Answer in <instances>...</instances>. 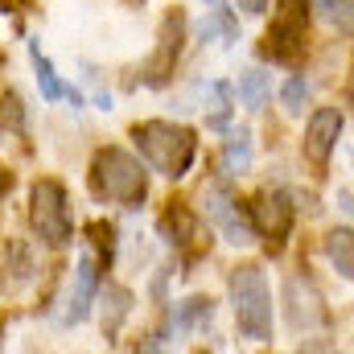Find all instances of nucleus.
<instances>
[{
    "instance_id": "obj_7",
    "label": "nucleus",
    "mask_w": 354,
    "mask_h": 354,
    "mask_svg": "<svg viewBox=\"0 0 354 354\" xmlns=\"http://www.w3.org/2000/svg\"><path fill=\"white\" fill-rule=\"evenodd\" d=\"M342 128H346V115H342V107H317L313 115H309V124H305V157L317 165V169H326L330 165V157H334V149H338V140H342Z\"/></svg>"
},
{
    "instance_id": "obj_25",
    "label": "nucleus",
    "mask_w": 354,
    "mask_h": 354,
    "mask_svg": "<svg viewBox=\"0 0 354 354\" xmlns=\"http://www.w3.org/2000/svg\"><path fill=\"white\" fill-rule=\"evenodd\" d=\"M206 4H214V0H206Z\"/></svg>"
},
{
    "instance_id": "obj_6",
    "label": "nucleus",
    "mask_w": 354,
    "mask_h": 354,
    "mask_svg": "<svg viewBox=\"0 0 354 354\" xmlns=\"http://www.w3.org/2000/svg\"><path fill=\"white\" fill-rule=\"evenodd\" d=\"M284 322H288V330H317V326H326L330 322V309H326V297H322V288L305 276V272H288L284 276Z\"/></svg>"
},
{
    "instance_id": "obj_9",
    "label": "nucleus",
    "mask_w": 354,
    "mask_h": 354,
    "mask_svg": "<svg viewBox=\"0 0 354 354\" xmlns=\"http://www.w3.org/2000/svg\"><path fill=\"white\" fill-rule=\"evenodd\" d=\"M252 227H256V235H272L276 243L292 231V214H297V206H292V198L280 189V185H264L260 194H256V202H252Z\"/></svg>"
},
{
    "instance_id": "obj_15",
    "label": "nucleus",
    "mask_w": 354,
    "mask_h": 354,
    "mask_svg": "<svg viewBox=\"0 0 354 354\" xmlns=\"http://www.w3.org/2000/svg\"><path fill=\"white\" fill-rule=\"evenodd\" d=\"M161 227H165L169 243H177V248H189V243L202 239V218L194 210H185V206H169L165 218H161Z\"/></svg>"
},
{
    "instance_id": "obj_5",
    "label": "nucleus",
    "mask_w": 354,
    "mask_h": 354,
    "mask_svg": "<svg viewBox=\"0 0 354 354\" xmlns=\"http://www.w3.org/2000/svg\"><path fill=\"white\" fill-rule=\"evenodd\" d=\"M202 218H206L210 227H218L223 239L235 243V248H252V243L260 239L256 227H252V214L239 206L231 181H210V185L202 189Z\"/></svg>"
},
{
    "instance_id": "obj_11",
    "label": "nucleus",
    "mask_w": 354,
    "mask_h": 354,
    "mask_svg": "<svg viewBox=\"0 0 354 354\" xmlns=\"http://www.w3.org/2000/svg\"><path fill=\"white\" fill-rule=\"evenodd\" d=\"M181 41H185V17L174 8V12L165 17V25H161V41H157L153 62L145 66V79H149L153 87L165 83V79L174 75V62H177V54H181Z\"/></svg>"
},
{
    "instance_id": "obj_1",
    "label": "nucleus",
    "mask_w": 354,
    "mask_h": 354,
    "mask_svg": "<svg viewBox=\"0 0 354 354\" xmlns=\"http://www.w3.org/2000/svg\"><path fill=\"white\" fill-rule=\"evenodd\" d=\"M132 145H136L145 165H153L169 181H181L189 174L194 157H198V136L185 124H174V120H145V124H136L132 128Z\"/></svg>"
},
{
    "instance_id": "obj_22",
    "label": "nucleus",
    "mask_w": 354,
    "mask_h": 354,
    "mask_svg": "<svg viewBox=\"0 0 354 354\" xmlns=\"http://www.w3.org/2000/svg\"><path fill=\"white\" fill-rule=\"evenodd\" d=\"M235 8L248 17H260V12H268V0H235Z\"/></svg>"
},
{
    "instance_id": "obj_10",
    "label": "nucleus",
    "mask_w": 354,
    "mask_h": 354,
    "mask_svg": "<svg viewBox=\"0 0 354 354\" xmlns=\"http://www.w3.org/2000/svg\"><path fill=\"white\" fill-rule=\"evenodd\" d=\"M99 260L83 252L79 256V264H75V280H71V292H66V313H62V326L71 330V326H83L91 317V309H95V301H99Z\"/></svg>"
},
{
    "instance_id": "obj_14",
    "label": "nucleus",
    "mask_w": 354,
    "mask_h": 354,
    "mask_svg": "<svg viewBox=\"0 0 354 354\" xmlns=\"http://www.w3.org/2000/svg\"><path fill=\"white\" fill-rule=\"evenodd\" d=\"M252 157H256L252 128H227V140H223V169H227V177L248 174L252 169Z\"/></svg>"
},
{
    "instance_id": "obj_16",
    "label": "nucleus",
    "mask_w": 354,
    "mask_h": 354,
    "mask_svg": "<svg viewBox=\"0 0 354 354\" xmlns=\"http://www.w3.org/2000/svg\"><path fill=\"white\" fill-rule=\"evenodd\" d=\"M235 95H239V103H243L248 111H264L268 99H272V75L260 71V66L243 71V75H239V83H235Z\"/></svg>"
},
{
    "instance_id": "obj_23",
    "label": "nucleus",
    "mask_w": 354,
    "mask_h": 354,
    "mask_svg": "<svg viewBox=\"0 0 354 354\" xmlns=\"http://www.w3.org/2000/svg\"><path fill=\"white\" fill-rule=\"evenodd\" d=\"M62 99H71V107H75V111H83V107H87V99H83V91H79V87H66V91H62Z\"/></svg>"
},
{
    "instance_id": "obj_17",
    "label": "nucleus",
    "mask_w": 354,
    "mask_h": 354,
    "mask_svg": "<svg viewBox=\"0 0 354 354\" xmlns=\"http://www.w3.org/2000/svg\"><path fill=\"white\" fill-rule=\"evenodd\" d=\"M214 33H223V46H235V41H239V21H235L231 8H218V0L210 4L206 21L198 25V41L206 46V41H214Z\"/></svg>"
},
{
    "instance_id": "obj_4",
    "label": "nucleus",
    "mask_w": 354,
    "mask_h": 354,
    "mask_svg": "<svg viewBox=\"0 0 354 354\" xmlns=\"http://www.w3.org/2000/svg\"><path fill=\"white\" fill-rule=\"evenodd\" d=\"M29 223L41 235V243L50 248H66L75 239V223H71V206H66V185L54 177H41L29 194Z\"/></svg>"
},
{
    "instance_id": "obj_2",
    "label": "nucleus",
    "mask_w": 354,
    "mask_h": 354,
    "mask_svg": "<svg viewBox=\"0 0 354 354\" xmlns=\"http://www.w3.org/2000/svg\"><path fill=\"white\" fill-rule=\"evenodd\" d=\"M91 194L115 206H140L149 198V169L128 149H99L91 161Z\"/></svg>"
},
{
    "instance_id": "obj_13",
    "label": "nucleus",
    "mask_w": 354,
    "mask_h": 354,
    "mask_svg": "<svg viewBox=\"0 0 354 354\" xmlns=\"http://www.w3.org/2000/svg\"><path fill=\"white\" fill-rule=\"evenodd\" d=\"M99 297H103V334L107 338H115L120 334V326L132 317V305H136V297H132V288L128 284H99Z\"/></svg>"
},
{
    "instance_id": "obj_12",
    "label": "nucleus",
    "mask_w": 354,
    "mask_h": 354,
    "mask_svg": "<svg viewBox=\"0 0 354 354\" xmlns=\"http://www.w3.org/2000/svg\"><path fill=\"white\" fill-rule=\"evenodd\" d=\"M214 322V301L210 297H185L169 313V338H185V334H202Z\"/></svg>"
},
{
    "instance_id": "obj_21",
    "label": "nucleus",
    "mask_w": 354,
    "mask_h": 354,
    "mask_svg": "<svg viewBox=\"0 0 354 354\" xmlns=\"http://www.w3.org/2000/svg\"><path fill=\"white\" fill-rule=\"evenodd\" d=\"M322 21H330L342 37H351V0H317Z\"/></svg>"
},
{
    "instance_id": "obj_18",
    "label": "nucleus",
    "mask_w": 354,
    "mask_h": 354,
    "mask_svg": "<svg viewBox=\"0 0 354 354\" xmlns=\"http://www.w3.org/2000/svg\"><path fill=\"white\" fill-rule=\"evenodd\" d=\"M326 260H330V268H334L342 280L354 276V235H351V227H338V231L326 235Z\"/></svg>"
},
{
    "instance_id": "obj_24",
    "label": "nucleus",
    "mask_w": 354,
    "mask_h": 354,
    "mask_svg": "<svg viewBox=\"0 0 354 354\" xmlns=\"http://www.w3.org/2000/svg\"><path fill=\"white\" fill-rule=\"evenodd\" d=\"M338 202H342L338 210H342V214H351V185H342V194H338Z\"/></svg>"
},
{
    "instance_id": "obj_3",
    "label": "nucleus",
    "mask_w": 354,
    "mask_h": 354,
    "mask_svg": "<svg viewBox=\"0 0 354 354\" xmlns=\"http://www.w3.org/2000/svg\"><path fill=\"white\" fill-rule=\"evenodd\" d=\"M231 309L235 326L248 342H272V288L260 264H239L231 268Z\"/></svg>"
},
{
    "instance_id": "obj_8",
    "label": "nucleus",
    "mask_w": 354,
    "mask_h": 354,
    "mask_svg": "<svg viewBox=\"0 0 354 354\" xmlns=\"http://www.w3.org/2000/svg\"><path fill=\"white\" fill-rule=\"evenodd\" d=\"M305 21H309V0H280L276 8V21H272V33H268V54L288 62L301 46H305Z\"/></svg>"
},
{
    "instance_id": "obj_19",
    "label": "nucleus",
    "mask_w": 354,
    "mask_h": 354,
    "mask_svg": "<svg viewBox=\"0 0 354 354\" xmlns=\"http://www.w3.org/2000/svg\"><path fill=\"white\" fill-rule=\"evenodd\" d=\"M29 58H33V75H37V87H41V99L46 103H58L62 99V91H66V83L58 79V71H54V62L37 50V41H29Z\"/></svg>"
},
{
    "instance_id": "obj_20",
    "label": "nucleus",
    "mask_w": 354,
    "mask_h": 354,
    "mask_svg": "<svg viewBox=\"0 0 354 354\" xmlns=\"http://www.w3.org/2000/svg\"><path fill=\"white\" fill-rule=\"evenodd\" d=\"M309 95H313V83L305 79V75H288L284 83H280V107H284V115H305V103H309Z\"/></svg>"
}]
</instances>
